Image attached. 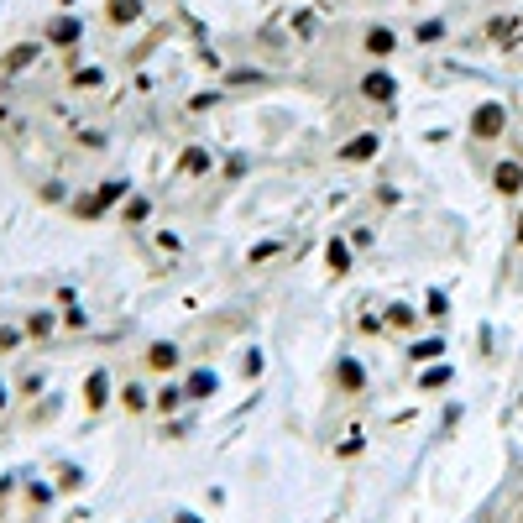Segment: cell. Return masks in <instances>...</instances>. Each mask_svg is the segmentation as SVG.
<instances>
[{"label":"cell","mask_w":523,"mask_h":523,"mask_svg":"<svg viewBox=\"0 0 523 523\" xmlns=\"http://www.w3.org/2000/svg\"><path fill=\"white\" fill-rule=\"evenodd\" d=\"M497 131H503V110L482 105V110H476V136H497Z\"/></svg>","instance_id":"obj_1"},{"label":"cell","mask_w":523,"mask_h":523,"mask_svg":"<svg viewBox=\"0 0 523 523\" xmlns=\"http://www.w3.org/2000/svg\"><path fill=\"white\" fill-rule=\"evenodd\" d=\"M367 89H372L377 100H388V95H393V79H382V74H377V79H367Z\"/></svg>","instance_id":"obj_2"},{"label":"cell","mask_w":523,"mask_h":523,"mask_svg":"<svg viewBox=\"0 0 523 523\" xmlns=\"http://www.w3.org/2000/svg\"><path fill=\"white\" fill-rule=\"evenodd\" d=\"M497 189H518V168H513V163L497 168Z\"/></svg>","instance_id":"obj_3"}]
</instances>
